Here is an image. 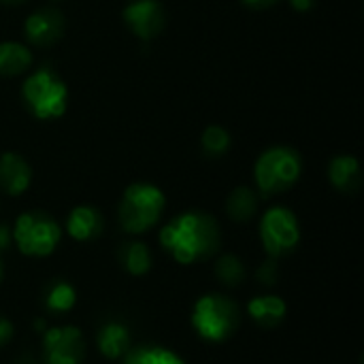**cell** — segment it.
Segmentation results:
<instances>
[{
	"instance_id": "obj_1",
	"label": "cell",
	"mask_w": 364,
	"mask_h": 364,
	"mask_svg": "<svg viewBox=\"0 0 364 364\" xmlns=\"http://www.w3.org/2000/svg\"><path fill=\"white\" fill-rule=\"evenodd\" d=\"M162 250L177 264H196L215 256L222 247V230L213 215L205 211H183L160 230Z\"/></svg>"
},
{
	"instance_id": "obj_2",
	"label": "cell",
	"mask_w": 364,
	"mask_h": 364,
	"mask_svg": "<svg viewBox=\"0 0 364 364\" xmlns=\"http://www.w3.org/2000/svg\"><path fill=\"white\" fill-rule=\"evenodd\" d=\"M190 324L203 341L224 343L241 326V307L226 294L209 292L194 303Z\"/></svg>"
},
{
	"instance_id": "obj_3",
	"label": "cell",
	"mask_w": 364,
	"mask_h": 364,
	"mask_svg": "<svg viewBox=\"0 0 364 364\" xmlns=\"http://www.w3.org/2000/svg\"><path fill=\"white\" fill-rule=\"evenodd\" d=\"M166 207L164 192L147 181L130 183L117 205V222L119 228L128 235H143L151 230Z\"/></svg>"
},
{
	"instance_id": "obj_4",
	"label": "cell",
	"mask_w": 364,
	"mask_h": 364,
	"mask_svg": "<svg viewBox=\"0 0 364 364\" xmlns=\"http://www.w3.org/2000/svg\"><path fill=\"white\" fill-rule=\"evenodd\" d=\"M301 154L288 145H275L258 156L254 164V183L262 198H271L294 188L301 179Z\"/></svg>"
},
{
	"instance_id": "obj_5",
	"label": "cell",
	"mask_w": 364,
	"mask_h": 364,
	"mask_svg": "<svg viewBox=\"0 0 364 364\" xmlns=\"http://www.w3.org/2000/svg\"><path fill=\"white\" fill-rule=\"evenodd\" d=\"M21 100L36 119H58L66 113L68 87L49 66H41L26 77L21 85Z\"/></svg>"
},
{
	"instance_id": "obj_6",
	"label": "cell",
	"mask_w": 364,
	"mask_h": 364,
	"mask_svg": "<svg viewBox=\"0 0 364 364\" xmlns=\"http://www.w3.org/2000/svg\"><path fill=\"white\" fill-rule=\"evenodd\" d=\"M11 235L17 252L28 258L51 256L62 241L60 224L45 211H26L17 215Z\"/></svg>"
},
{
	"instance_id": "obj_7",
	"label": "cell",
	"mask_w": 364,
	"mask_h": 364,
	"mask_svg": "<svg viewBox=\"0 0 364 364\" xmlns=\"http://www.w3.org/2000/svg\"><path fill=\"white\" fill-rule=\"evenodd\" d=\"M260 241L269 258H286L301 243V224L292 209L288 207H271L262 213L260 220Z\"/></svg>"
},
{
	"instance_id": "obj_8",
	"label": "cell",
	"mask_w": 364,
	"mask_h": 364,
	"mask_svg": "<svg viewBox=\"0 0 364 364\" xmlns=\"http://www.w3.org/2000/svg\"><path fill=\"white\" fill-rule=\"evenodd\" d=\"M43 364H83L85 337L77 326H53L43 331L41 339Z\"/></svg>"
},
{
	"instance_id": "obj_9",
	"label": "cell",
	"mask_w": 364,
	"mask_h": 364,
	"mask_svg": "<svg viewBox=\"0 0 364 364\" xmlns=\"http://www.w3.org/2000/svg\"><path fill=\"white\" fill-rule=\"evenodd\" d=\"M122 17L139 41H154L166 23V13L160 0H130L124 6Z\"/></svg>"
},
{
	"instance_id": "obj_10",
	"label": "cell",
	"mask_w": 364,
	"mask_h": 364,
	"mask_svg": "<svg viewBox=\"0 0 364 364\" xmlns=\"http://www.w3.org/2000/svg\"><path fill=\"white\" fill-rule=\"evenodd\" d=\"M64 28H66L64 15L53 6L36 9L23 21V34H26L28 43L36 45V47H49L55 41H60L64 34Z\"/></svg>"
},
{
	"instance_id": "obj_11",
	"label": "cell",
	"mask_w": 364,
	"mask_h": 364,
	"mask_svg": "<svg viewBox=\"0 0 364 364\" xmlns=\"http://www.w3.org/2000/svg\"><path fill=\"white\" fill-rule=\"evenodd\" d=\"M96 350L107 360H122L126 352L132 348L130 328L122 320H107L96 331Z\"/></svg>"
},
{
	"instance_id": "obj_12",
	"label": "cell",
	"mask_w": 364,
	"mask_h": 364,
	"mask_svg": "<svg viewBox=\"0 0 364 364\" xmlns=\"http://www.w3.org/2000/svg\"><path fill=\"white\" fill-rule=\"evenodd\" d=\"M32 183V166L15 151L0 154V190L6 196L23 194Z\"/></svg>"
},
{
	"instance_id": "obj_13",
	"label": "cell",
	"mask_w": 364,
	"mask_h": 364,
	"mask_svg": "<svg viewBox=\"0 0 364 364\" xmlns=\"http://www.w3.org/2000/svg\"><path fill=\"white\" fill-rule=\"evenodd\" d=\"M102 228H105V218L92 205H79V207L70 209V213L66 218V232L70 239H75L79 243L98 239L102 235Z\"/></svg>"
},
{
	"instance_id": "obj_14",
	"label": "cell",
	"mask_w": 364,
	"mask_h": 364,
	"mask_svg": "<svg viewBox=\"0 0 364 364\" xmlns=\"http://www.w3.org/2000/svg\"><path fill=\"white\" fill-rule=\"evenodd\" d=\"M247 316L256 326L271 331V328H277L286 320L288 305L277 294H260L247 303Z\"/></svg>"
},
{
	"instance_id": "obj_15",
	"label": "cell",
	"mask_w": 364,
	"mask_h": 364,
	"mask_svg": "<svg viewBox=\"0 0 364 364\" xmlns=\"http://www.w3.org/2000/svg\"><path fill=\"white\" fill-rule=\"evenodd\" d=\"M328 179L333 183V188L341 194H354L358 192L360 183H363V171H360V162L354 156L341 154L335 156L328 164Z\"/></svg>"
},
{
	"instance_id": "obj_16",
	"label": "cell",
	"mask_w": 364,
	"mask_h": 364,
	"mask_svg": "<svg viewBox=\"0 0 364 364\" xmlns=\"http://www.w3.org/2000/svg\"><path fill=\"white\" fill-rule=\"evenodd\" d=\"M117 260L122 269L132 277H143L151 271L154 256L143 241H126L117 250Z\"/></svg>"
},
{
	"instance_id": "obj_17",
	"label": "cell",
	"mask_w": 364,
	"mask_h": 364,
	"mask_svg": "<svg viewBox=\"0 0 364 364\" xmlns=\"http://www.w3.org/2000/svg\"><path fill=\"white\" fill-rule=\"evenodd\" d=\"M258 203H260V194L256 190H252L250 186H237L226 198V213L232 222L243 224L256 215Z\"/></svg>"
},
{
	"instance_id": "obj_18",
	"label": "cell",
	"mask_w": 364,
	"mask_h": 364,
	"mask_svg": "<svg viewBox=\"0 0 364 364\" xmlns=\"http://www.w3.org/2000/svg\"><path fill=\"white\" fill-rule=\"evenodd\" d=\"M32 66V51L17 43V41H4L0 43V77H17L28 73Z\"/></svg>"
},
{
	"instance_id": "obj_19",
	"label": "cell",
	"mask_w": 364,
	"mask_h": 364,
	"mask_svg": "<svg viewBox=\"0 0 364 364\" xmlns=\"http://www.w3.org/2000/svg\"><path fill=\"white\" fill-rule=\"evenodd\" d=\"M77 305V290L66 279H51L43 290V307L49 314H68Z\"/></svg>"
},
{
	"instance_id": "obj_20",
	"label": "cell",
	"mask_w": 364,
	"mask_h": 364,
	"mask_svg": "<svg viewBox=\"0 0 364 364\" xmlns=\"http://www.w3.org/2000/svg\"><path fill=\"white\" fill-rule=\"evenodd\" d=\"M119 364H186V360L164 346L143 343V346L130 348Z\"/></svg>"
},
{
	"instance_id": "obj_21",
	"label": "cell",
	"mask_w": 364,
	"mask_h": 364,
	"mask_svg": "<svg viewBox=\"0 0 364 364\" xmlns=\"http://www.w3.org/2000/svg\"><path fill=\"white\" fill-rule=\"evenodd\" d=\"M245 264L235 254H224L215 260V277L226 288H237L245 282Z\"/></svg>"
},
{
	"instance_id": "obj_22",
	"label": "cell",
	"mask_w": 364,
	"mask_h": 364,
	"mask_svg": "<svg viewBox=\"0 0 364 364\" xmlns=\"http://www.w3.org/2000/svg\"><path fill=\"white\" fill-rule=\"evenodd\" d=\"M200 147L209 158H222L230 149V132L222 126H207L200 136Z\"/></svg>"
},
{
	"instance_id": "obj_23",
	"label": "cell",
	"mask_w": 364,
	"mask_h": 364,
	"mask_svg": "<svg viewBox=\"0 0 364 364\" xmlns=\"http://www.w3.org/2000/svg\"><path fill=\"white\" fill-rule=\"evenodd\" d=\"M256 279H258V284H262V286H275L277 284V279H279V267H277V260L275 258H269V260H264L258 269H256Z\"/></svg>"
},
{
	"instance_id": "obj_24",
	"label": "cell",
	"mask_w": 364,
	"mask_h": 364,
	"mask_svg": "<svg viewBox=\"0 0 364 364\" xmlns=\"http://www.w3.org/2000/svg\"><path fill=\"white\" fill-rule=\"evenodd\" d=\"M13 335H15V326H13V322L0 314V348L9 346V343H11V339H13Z\"/></svg>"
},
{
	"instance_id": "obj_25",
	"label": "cell",
	"mask_w": 364,
	"mask_h": 364,
	"mask_svg": "<svg viewBox=\"0 0 364 364\" xmlns=\"http://www.w3.org/2000/svg\"><path fill=\"white\" fill-rule=\"evenodd\" d=\"M13 243V235H11V228L6 224H0V254L4 250H9V245Z\"/></svg>"
},
{
	"instance_id": "obj_26",
	"label": "cell",
	"mask_w": 364,
	"mask_h": 364,
	"mask_svg": "<svg viewBox=\"0 0 364 364\" xmlns=\"http://www.w3.org/2000/svg\"><path fill=\"white\" fill-rule=\"evenodd\" d=\"M288 2L299 13H307V11H311L316 6V0H288Z\"/></svg>"
},
{
	"instance_id": "obj_27",
	"label": "cell",
	"mask_w": 364,
	"mask_h": 364,
	"mask_svg": "<svg viewBox=\"0 0 364 364\" xmlns=\"http://www.w3.org/2000/svg\"><path fill=\"white\" fill-rule=\"evenodd\" d=\"M245 6H252V9H269V6H273L275 2H279V0H241Z\"/></svg>"
},
{
	"instance_id": "obj_28",
	"label": "cell",
	"mask_w": 364,
	"mask_h": 364,
	"mask_svg": "<svg viewBox=\"0 0 364 364\" xmlns=\"http://www.w3.org/2000/svg\"><path fill=\"white\" fill-rule=\"evenodd\" d=\"M34 328H36V331H43V328H45V322H43V320H36V322H34Z\"/></svg>"
},
{
	"instance_id": "obj_29",
	"label": "cell",
	"mask_w": 364,
	"mask_h": 364,
	"mask_svg": "<svg viewBox=\"0 0 364 364\" xmlns=\"http://www.w3.org/2000/svg\"><path fill=\"white\" fill-rule=\"evenodd\" d=\"M2 4H21V2H26V0H0Z\"/></svg>"
},
{
	"instance_id": "obj_30",
	"label": "cell",
	"mask_w": 364,
	"mask_h": 364,
	"mask_svg": "<svg viewBox=\"0 0 364 364\" xmlns=\"http://www.w3.org/2000/svg\"><path fill=\"white\" fill-rule=\"evenodd\" d=\"M0 279H2V256H0Z\"/></svg>"
},
{
	"instance_id": "obj_31",
	"label": "cell",
	"mask_w": 364,
	"mask_h": 364,
	"mask_svg": "<svg viewBox=\"0 0 364 364\" xmlns=\"http://www.w3.org/2000/svg\"><path fill=\"white\" fill-rule=\"evenodd\" d=\"M19 364H36V363H30V360H23V363H19Z\"/></svg>"
}]
</instances>
